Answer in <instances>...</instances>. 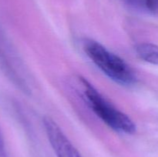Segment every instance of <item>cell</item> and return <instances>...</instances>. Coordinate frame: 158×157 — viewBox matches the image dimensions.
I'll return each instance as SVG.
<instances>
[{
	"label": "cell",
	"mask_w": 158,
	"mask_h": 157,
	"mask_svg": "<svg viewBox=\"0 0 158 157\" xmlns=\"http://www.w3.org/2000/svg\"><path fill=\"white\" fill-rule=\"evenodd\" d=\"M83 49L93 62L116 83L129 86L137 82V75L134 69L123 58L108 50L100 42L92 39L86 40Z\"/></svg>",
	"instance_id": "obj_1"
},
{
	"label": "cell",
	"mask_w": 158,
	"mask_h": 157,
	"mask_svg": "<svg viewBox=\"0 0 158 157\" xmlns=\"http://www.w3.org/2000/svg\"><path fill=\"white\" fill-rule=\"evenodd\" d=\"M81 83L88 104L103 123L122 133L133 134L136 132V124L127 115L113 106L86 78H81Z\"/></svg>",
	"instance_id": "obj_2"
},
{
	"label": "cell",
	"mask_w": 158,
	"mask_h": 157,
	"mask_svg": "<svg viewBox=\"0 0 158 157\" xmlns=\"http://www.w3.org/2000/svg\"><path fill=\"white\" fill-rule=\"evenodd\" d=\"M43 125L49 143L57 157H83L52 118L45 117Z\"/></svg>",
	"instance_id": "obj_3"
},
{
	"label": "cell",
	"mask_w": 158,
	"mask_h": 157,
	"mask_svg": "<svg viewBox=\"0 0 158 157\" xmlns=\"http://www.w3.org/2000/svg\"><path fill=\"white\" fill-rule=\"evenodd\" d=\"M19 60L6 34L0 28V68L18 86H24L20 75Z\"/></svg>",
	"instance_id": "obj_4"
},
{
	"label": "cell",
	"mask_w": 158,
	"mask_h": 157,
	"mask_svg": "<svg viewBox=\"0 0 158 157\" xmlns=\"http://www.w3.org/2000/svg\"><path fill=\"white\" fill-rule=\"evenodd\" d=\"M137 55L143 61L158 66V46L148 42L139 43L135 47Z\"/></svg>",
	"instance_id": "obj_5"
},
{
	"label": "cell",
	"mask_w": 158,
	"mask_h": 157,
	"mask_svg": "<svg viewBox=\"0 0 158 157\" xmlns=\"http://www.w3.org/2000/svg\"><path fill=\"white\" fill-rule=\"evenodd\" d=\"M146 9L154 14H158V0H145Z\"/></svg>",
	"instance_id": "obj_6"
},
{
	"label": "cell",
	"mask_w": 158,
	"mask_h": 157,
	"mask_svg": "<svg viewBox=\"0 0 158 157\" xmlns=\"http://www.w3.org/2000/svg\"><path fill=\"white\" fill-rule=\"evenodd\" d=\"M0 157H7V150H6V143L4 137L0 130Z\"/></svg>",
	"instance_id": "obj_7"
},
{
	"label": "cell",
	"mask_w": 158,
	"mask_h": 157,
	"mask_svg": "<svg viewBox=\"0 0 158 157\" xmlns=\"http://www.w3.org/2000/svg\"><path fill=\"white\" fill-rule=\"evenodd\" d=\"M127 2L136 8H145V0H126Z\"/></svg>",
	"instance_id": "obj_8"
}]
</instances>
